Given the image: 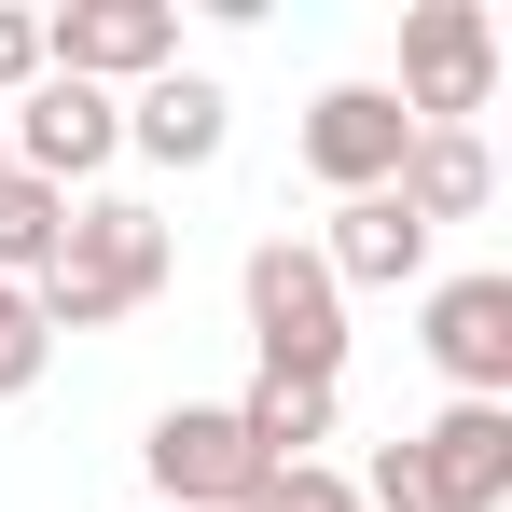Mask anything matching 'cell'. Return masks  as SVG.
<instances>
[{
  "label": "cell",
  "mask_w": 512,
  "mask_h": 512,
  "mask_svg": "<svg viewBox=\"0 0 512 512\" xmlns=\"http://www.w3.org/2000/svg\"><path fill=\"white\" fill-rule=\"evenodd\" d=\"M42 360H56V333H42V305H28V291L0 277V402H28V388H42Z\"/></svg>",
  "instance_id": "15"
},
{
  "label": "cell",
  "mask_w": 512,
  "mask_h": 512,
  "mask_svg": "<svg viewBox=\"0 0 512 512\" xmlns=\"http://www.w3.org/2000/svg\"><path fill=\"white\" fill-rule=\"evenodd\" d=\"M180 277V236H167V208H139V194H84L70 208V250L42 263V333H111V319H139L153 291Z\"/></svg>",
  "instance_id": "1"
},
{
  "label": "cell",
  "mask_w": 512,
  "mask_h": 512,
  "mask_svg": "<svg viewBox=\"0 0 512 512\" xmlns=\"http://www.w3.org/2000/svg\"><path fill=\"white\" fill-rule=\"evenodd\" d=\"M388 194L416 208L429 236H443V222H485V194H499V153H485V125H416Z\"/></svg>",
  "instance_id": "12"
},
{
  "label": "cell",
  "mask_w": 512,
  "mask_h": 512,
  "mask_svg": "<svg viewBox=\"0 0 512 512\" xmlns=\"http://www.w3.org/2000/svg\"><path fill=\"white\" fill-rule=\"evenodd\" d=\"M305 250H319L333 291H416V277H429V222L402 208V194H346L333 236H305Z\"/></svg>",
  "instance_id": "11"
},
{
  "label": "cell",
  "mask_w": 512,
  "mask_h": 512,
  "mask_svg": "<svg viewBox=\"0 0 512 512\" xmlns=\"http://www.w3.org/2000/svg\"><path fill=\"white\" fill-rule=\"evenodd\" d=\"M236 305H250V346H263V374L346 388V291L319 277V250H305V236H263V250L236 263Z\"/></svg>",
  "instance_id": "2"
},
{
  "label": "cell",
  "mask_w": 512,
  "mask_h": 512,
  "mask_svg": "<svg viewBox=\"0 0 512 512\" xmlns=\"http://www.w3.org/2000/svg\"><path fill=\"white\" fill-rule=\"evenodd\" d=\"M236 443H250L263 471H305L319 443H333V388H305V374H250V402H222Z\"/></svg>",
  "instance_id": "13"
},
{
  "label": "cell",
  "mask_w": 512,
  "mask_h": 512,
  "mask_svg": "<svg viewBox=\"0 0 512 512\" xmlns=\"http://www.w3.org/2000/svg\"><path fill=\"white\" fill-rule=\"evenodd\" d=\"M0 167H14V153H0Z\"/></svg>",
  "instance_id": "18"
},
{
  "label": "cell",
  "mask_w": 512,
  "mask_h": 512,
  "mask_svg": "<svg viewBox=\"0 0 512 512\" xmlns=\"http://www.w3.org/2000/svg\"><path fill=\"white\" fill-rule=\"evenodd\" d=\"M70 208H84V194H56V180L0 167V277H14V291H42V263L70 250Z\"/></svg>",
  "instance_id": "14"
},
{
  "label": "cell",
  "mask_w": 512,
  "mask_h": 512,
  "mask_svg": "<svg viewBox=\"0 0 512 512\" xmlns=\"http://www.w3.org/2000/svg\"><path fill=\"white\" fill-rule=\"evenodd\" d=\"M28 84H42V14H28V0H0V111H14Z\"/></svg>",
  "instance_id": "17"
},
{
  "label": "cell",
  "mask_w": 512,
  "mask_h": 512,
  "mask_svg": "<svg viewBox=\"0 0 512 512\" xmlns=\"http://www.w3.org/2000/svg\"><path fill=\"white\" fill-rule=\"evenodd\" d=\"M42 70H70L97 97H139L153 70H180V0H70V14H42Z\"/></svg>",
  "instance_id": "4"
},
{
  "label": "cell",
  "mask_w": 512,
  "mask_h": 512,
  "mask_svg": "<svg viewBox=\"0 0 512 512\" xmlns=\"http://www.w3.org/2000/svg\"><path fill=\"white\" fill-rule=\"evenodd\" d=\"M416 346H429V374H443L457 402H512V277H499V263H471V277H429Z\"/></svg>",
  "instance_id": "6"
},
{
  "label": "cell",
  "mask_w": 512,
  "mask_h": 512,
  "mask_svg": "<svg viewBox=\"0 0 512 512\" xmlns=\"http://www.w3.org/2000/svg\"><path fill=\"white\" fill-rule=\"evenodd\" d=\"M139 471H153V512H250V485H263V457L236 443L222 402H167L139 429Z\"/></svg>",
  "instance_id": "7"
},
{
  "label": "cell",
  "mask_w": 512,
  "mask_h": 512,
  "mask_svg": "<svg viewBox=\"0 0 512 512\" xmlns=\"http://www.w3.org/2000/svg\"><path fill=\"white\" fill-rule=\"evenodd\" d=\"M402 125H471L499 97V14L485 0H416L402 14Z\"/></svg>",
  "instance_id": "3"
},
{
  "label": "cell",
  "mask_w": 512,
  "mask_h": 512,
  "mask_svg": "<svg viewBox=\"0 0 512 512\" xmlns=\"http://www.w3.org/2000/svg\"><path fill=\"white\" fill-rule=\"evenodd\" d=\"M402 139H416V125H402V97L388 84H319V111H305V180H319V194H388V180H402Z\"/></svg>",
  "instance_id": "8"
},
{
  "label": "cell",
  "mask_w": 512,
  "mask_h": 512,
  "mask_svg": "<svg viewBox=\"0 0 512 512\" xmlns=\"http://www.w3.org/2000/svg\"><path fill=\"white\" fill-rule=\"evenodd\" d=\"M250 512H360V485H346L333 457H305V471H263V485H250Z\"/></svg>",
  "instance_id": "16"
},
{
  "label": "cell",
  "mask_w": 512,
  "mask_h": 512,
  "mask_svg": "<svg viewBox=\"0 0 512 512\" xmlns=\"http://www.w3.org/2000/svg\"><path fill=\"white\" fill-rule=\"evenodd\" d=\"M0 153L28 180H56V194H84L97 167H125V97H97V84H70V70H42V84L0 111Z\"/></svg>",
  "instance_id": "5"
},
{
  "label": "cell",
  "mask_w": 512,
  "mask_h": 512,
  "mask_svg": "<svg viewBox=\"0 0 512 512\" xmlns=\"http://www.w3.org/2000/svg\"><path fill=\"white\" fill-rule=\"evenodd\" d=\"M222 139H236V97L208 84V70H153V84L125 97V153L139 167H222Z\"/></svg>",
  "instance_id": "10"
},
{
  "label": "cell",
  "mask_w": 512,
  "mask_h": 512,
  "mask_svg": "<svg viewBox=\"0 0 512 512\" xmlns=\"http://www.w3.org/2000/svg\"><path fill=\"white\" fill-rule=\"evenodd\" d=\"M402 443H416L429 512H512V402H443V416L402 429Z\"/></svg>",
  "instance_id": "9"
}]
</instances>
